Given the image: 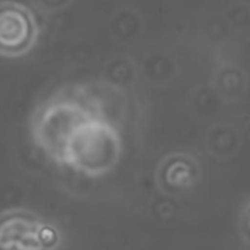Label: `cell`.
I'll list each match as a JSON object with an SVG mask.
<instances>
[{
	"instance_id": "1",
	"label": "cell",
	"mask_w": 250,
	"mask_h": 250,
	"mask_svg": "<svg viewBox=\"0 0 250 250\" xmlns=\"http://www.w3.org/2000/svg\"><path fill=\"white\" fill-rule=\"evenodd\" d=\"M56 233L35 217L13 214L0 224V250H50Z\"/></svg>"
},
{
	"instance_id": "2",
	"label": "cell",
	"mask_w": 250,
	"mask_h": 250,
	"mask_svg": "<svg viewBox=\"0 0 250 250\" xmlns=\"http://www.w3.org/2000/svg\"><path fill=\"white\" fill-rule=\"evenodd\" d=\"M35 38V21L29 10L19 4H0V53L21 54Z\"/></svg>"
}]
</instances>
